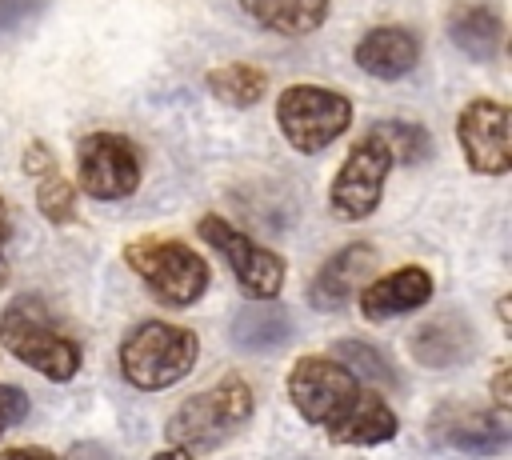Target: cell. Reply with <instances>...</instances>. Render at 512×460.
Returning a JSON list of instances; mask_svg holds the SVG:
<instances>
[{"label": "cell", "instance_id": "6da1fadb", "mask_svg": "<svg viewBox=\"0 0 512 460\" xmlns=\"http://www.w3.org/2000/svg\"><path fill=\"white\" fill-rule=\"evenodd\" d=\"M284 392L300 412V420L324 428L332 444L372 448L400 432V416L384 400V392L364 388V380L336 356H316V352L300 356L288 368Z\"/></svg>", "mask_w": 512, "mask_h": 460}, {"label": "cell", "instance_id": "7a4b0ae2", "mask_svg": "<svg viewBox=\"0 0 512 460\" xmlns=\"http://www.w3.org/2000/svg\"><path fill=\"white\" fill-rule=\"evenodd\" d=\"M256 396L244 376H224L212 388L188 396L164 424L168 452L176 456H208L220 444H228L248 420H252Z\"/></svg>", "mask_w": 512, "mask_h": 460}, {"label": "cell", "instance_id": "3957f363", "mask_svg": "<svg viewBox=\"0 0 512 460\" xmlns=\"http://www.w3.org/2000/svg\"><path fill=\"white\" fill-rule=\"evenodd\" d=\"M120 376L140 392H164L180 384L200 360V336L184 324L140 320L120 340Z\"/></svg>", "mask_w": 512, "mask_h": 460}, {"label": "cell", "instance_id": "277c9868", "mask_svg": "<svg viewBox=\"0 0 512 460\" xmlns=\"http://www.w3.org/2000/svg\"><path fill=\"white\" fill-rule=\"evenodd\" d=\"M120 256L128 272L168 308H192L212 284L208 260L176 236H136L120 248Z\"/></svg>", "mask_w": 512, "mask_h": 460}, {"label": "cell", "instance_id": "5b68a950", "mask_svg": "<svg viewBox=\"0 0 512 460\" xmlns=\"http://www.w3.org/2000/svg\"><path fill=\"white\" fill-rule=\"evenodd\" d=\"M0 344L4 352H12L24 368L40 372L44 380L52 384H64L80 372L84 364V352L80 344L52 320V312L32 300V296H20L12 300L4 312H0Z\"/></svg>", "mask_w": 512, "mask_h": 460}, {"label": "cell", "instance_id": "8992f818", "mask_svg": "<svg viewBox=\"0 0 512 460\" xmlns=\"http://www.w3.org/2000/svg\"><path fill=\"white\" fill-rule=\"evenodd\" d=\"M352 96L324 84H288L276 96V128L292 152L316 156L352 128Z\"/></svg>", "mask_w": 512, "mask_h": 460}, {"label": "cell", "instance_id": "52a82bcc", "mask_svg": "<svg viewBox=\"0 0 512 460\" xmlns=\"http://www.w3.org/2000/svg\"><path fill=\"white\" fill-rule=\"evenodd\" d=\"M144 160L124 132H84L76 140V188L92 200H124L140 188Z\"/></svg>", "mask_w": 512, "mask_h": 460}, {"label": "cell", "instance_id": "ba28073f", "mask_svg": "<svg viewBox=\"0 0 512 460\" xmlns=\"http://www.w3.org/2000/svg\"><path fill=\"white\" fill-rule=\"evenodd\" d=\"M388 172H392V152L384 148L380 136H360L348 156L340 160L332 184H328V208L336 220L344 224H360L368 220L380 200H384V184H388Z\"/></svg>", "mask_w": 512, "mask_h": 460}, {"label": "cell", "instance_id": "9c48e42d", "mask_svg": "<svg viewBox=\"0 0 512 460\" xmlns=\"http://www.w3.org/2000/svg\"><path fill=\"white\" fill-rule=\"evenodd\" d=\"M196 232L204 236V244H212V248L228 260L232 280L240 284L244 296H252V300L280 296L284 272H288V264H284L280 252H272L268 244L252 240L248 232H240V228H236L232 220H224L220 212H204L200 224H196Z\"/></svg>", "mask_w": 512, "mask_h": 460}, {"label": "cell", "instance_id": "30bf717a", "mask_svg": "<svg viewBox=\"0 0 512 460\" xmlns=\"http://www.w3.org/2000/svg\"><path fill=\"white\" fill-rule=\"evenodd\" d=\"M456 140L464 152V164L476 176H504L512 168V144H508V104L496 96H476L456 116Z\"/></svg>", "mask_w": 512, "mask_h": 460}, {"label": "cell", "instance_id": "8fae6325", "mask_svg": "<svg viewBox=\"0 0 512 460\" xmlns=\"http://www.w3.org/2000/svg\"><path fill=\"white\" fill-rule=\"evenodd\" d=\"M504 416L508 412H500V408L448 400L428 416V436L440 448H456V452H468V456H492V452H504L512 444V432H508Z\"/></svg>", "mask_w": 512, "mask_h": 460}, {"label": "cell", "instance_id": "7c38bea8", "mask_svg": "<svg viewBox=\"0 0 512 460\" xmlns=\"http://www.w3.org/2000/svg\"><path fill=\"white\" fill-rule=\"evenodd\" d=\"M432 292H436V280L424 264H400L376 280H364L356 296H360V316L372 324H384V320L424 308Z\"/></svg>", "mask_w": 512, "mask_h": 460}, {"label": "cell", "instance_id": "4fadbf2b", "mask_svg": "<svg viewBox=\"0 0 512 460\" xmlns=\"http://www.w3.org/2000/svg\"><path fill=\"white\" fill-rule=\"evenodd\" d=\"M408 352L420 368L444 372V368H464L476 360L480 352V336L472 328V320L464 312H440L432 320H424L412 336H408Z\"/></svg>", "mask_w": 512, "mask_h": 460}, {"label": "cell", "instance_id": "5bb4252c", "mask_svg": "<svg viewBox=\"0 0 512 460\" xmlns=\"http://www.w3.org/2000/svg\"><path fill=\"white\" fill-rule=\"evenodd\" d=\"M376 268V248L368 240H352L344 248H336L308 280V304L312 308H344V300H352L360 292L364 280H372Z\"/></svg>", "mask_w": 512, "mask_h": 460}, {"label": "cell", "instance_id": "9a60e30c", "mask_svg": "<svg viewBox=\"0 0 512 460\" xmlns=\"http://www.w3.org/2000/svg\"><path fill=\"white\" fill-rule=\"evenodd\" d=\"M356 68L372 80H400L420 64V36L404 24L368 28L356 44Z\"/></svg>", "mask_w": 512, "mask_h": 460}, {"label": "cell", "instance_id": "2e32d148", "mask_svg": "<svg viewBox=\"0 0 512 460\" xmlns=\"http://www.w3.org/2000/svg\"><path fill=\"white\" fill-rule=\"evenodd\" d=\"M232 344L248 356H260V352H276L284 348L292 336H296V320L284 304H276V296H264V300H252L232 316Z\"/></svg>", "mask_w": 512, "mask_h": 460}, {"label": "cell", "instance_id": "e0dca14e", "mask_svg": "<svg viewBox=\"0 0 512 460\" xmlns=\"http://www.w3.org/2000/svg\"><path fill=\"white\" fill-rule=\"evenodd\" d=\"M448 40L468 56V60H496L504 48V20L492 4L480 0H460L444 16Z\"/></svg>", "mask_w": 512, "mask_h": 460}, {"label": "cell", "instance_id": "ac0fdd59", "mask_svg": "<svg viewBox=\"0 0 512 460\" xmlns=\"http://www.w3.org/2000/svg\"><path fill=\"white\" fill-rule=\"evenodd\" d=\"M240 8L264 32H276V36H312L328 20L332 0H240Z\"/></svg>", "mask_w": 512, "mask_h": 460}, {"label": "cell", "instance_id": "d6986e66", "mask_svg": "<svg viewBox=\"0 0 512 460\" xmlns=\"http://www.w3.org/2000/svg\"><path fill=\"white\" fill-rule=\"evenodd\" d=\"M204 88H208V96L220 100L224 108H252V104L264 100L268 76H264V68H256V64L232 60V64H216V68L204 76Z\"/></svg>", "mask_w": 512, "mask_h": 460}, {"label": "cell", "instance_id": "ffe728a7", "mask_svg": "<svg viewBox=\"0 0 512 460\" xmlns=\"http://www.w3.org/2000/svg\"><path fill=\"white\" fill-rule=\"evenodd\" d=\"M332 356H336L340 364H348L360 380H368V384L380 388V392H400V388H404V380H400L396 364L388 360V352H380V348L368 344V340H336Z\"/></svg>", "mask_w": 512, "mask_h": 460}, {"label": "cell", "instance_id": "44dd1931", "mask_svg": "<svg viewBox=\"0 0 512 460\" xmlns=\"http://www.w3.org/2000/svg\"><path fill=\"white\" fill-rule=\"evenodd\" d=\"M392 152V164H424L432 156V132L412 120H376L368 128Z\"/></svg>", "mask_w": 512, "mask_h": 460}, {"label": "cell", "instance_id": "7402d4cb", "mask_svg": "<svg viewBox=\"0 0 512 460\" xmlns=\"http://www.w3.org/2000/svg\"><path fill=\"white\" fill-rule=\"evenodd\" d=\"M36 208L56 228L76 224V216H80V208H76V184L64 172H56V168L44 172V176H36Z\"/></svg>", "mask_w": 512, "mask_h": 460}, {"label": "cell", "instance_id": "603a6c76", "mask_svg": "<svg viewBox=\"0 0 512 460\" xmlns=\"http://www.w3.org/2000/svg\"><path fill=\"white\" fill-rule=\"evenodd\" d=\"M28 412H32L28 392L20 384H0V436L8 428H16L20 420H28Z\"/></svg>", "mask_w": 512, "mask_h": 460}, {"label": "cell", "instance_id": "cb8c5ba5", "mask_svg": "<svg viewBox=\"0 0 512 460\" xmlns=\"http://www.w3.org/2000/svg\"><path fill=\"white\" fill-rule=\"evenodd\" d=\"M20 168H24L28 176H44V172L56 168V156H52V148H48L44 140H32V144L24 148V156H20Z\"/></svg>", "mask_w": 512, "mask_h": 460}, {"label": "cell", "instance_id": "d4e9b609", "mask_svg": "<svg viewBox=\"0 0 512 460\" xmlns=\"http://www.w3.org/2000/svg\"><path fill=\"white\" fill-rule=\"evenodd\" d=\"M488 392H492V408H500V412H512V364L504 360L496 372H492V380H488Z\"/></svg>", "mask_w": 512, "mask_h": 460}, {"label": "cell", "instance_id": "484cf974", "mask_svg": "<svg viewBox=\"0 0 512 460\" xmlns=\"http://www.w3.org/2000/svg\"><path fill=\"white\" fill-rule=\"evenodd\" d=\"M40 0H0V28H16L28 16H36Z\"/></svg>", "mask_w": 512, "mask_h": 460}, {"label": "cell", "instance_id": "4316f807", "mask_svg": "<svg viewBox=\"0 0 512 460\" xmlns=\"http://www.w3.org/2000/svg\"><path fill=\"white\" fill-rule=\"evenodd\" d=\"M8 240H12V216H8V204H4V196H0V288L8 284V256H4Z\"/></svg>", "mask_w": 512, "mask_h": 460}, {"label": "cell", "instance_id": "83f0119b", "mask_svg": "<svg viewBox=\"0 0 512 460\" xmlns=\"http://www.w3.org/2000/svg\"><path fill=\"white\" fill-rule=\"evenodd\" d=\"M4 456H52L48 448H8Z\"/></svg>", "mask_w": 512, "mask_h": 460}]
</instances>
